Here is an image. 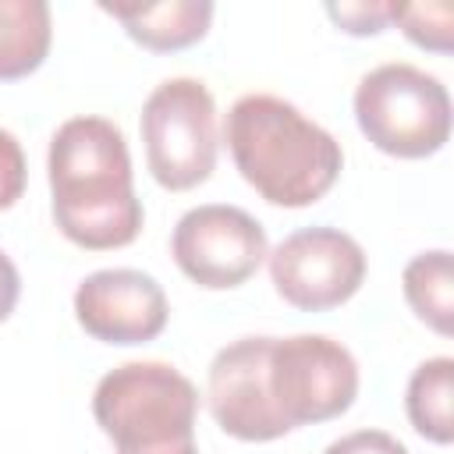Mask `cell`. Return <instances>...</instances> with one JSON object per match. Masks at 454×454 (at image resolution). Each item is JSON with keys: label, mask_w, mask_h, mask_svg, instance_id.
I'll return each mask as SVG.
<instances>
[{"label": "cell", "mask_w": 454, "mask_h": 454, "mask_svg": "<svg viewBox=\"0 0 454 454\" xmlns=\"http://www.w3.org/2000/svg\"><path fill=\"white\" fill-rule=\"evenodd\" d=\"M50 209L60 234L85 252L124 248L142 231L124 131L106 117L64 121L46 153Z\"/></svg>", "instance_id": "cell-1"}, {"label": "cell", "mask_w": 454, "mask_h": 454, "mask_svg": "<svg viewBox=\"0 0 454 454\" xmlns=\"http://www.w3.org/2000/svg\"><path fill=\"white\" fill-rule=\"evenodd\" d=\"M223 142L238 174L270 206L284 209L319 202L344 167L340 142L294 103L270 92H248L227 110Z\"/></svg>", "instance_id": "cell-2"}, {"label": "cell", "mask_w": 454, "mask_h": 454, "mask_svg": "<svg viewBox=\"0 0 454 454\" xmlns=\"http://www.w3.org/2000/svg\"><path fill=\"white\" fill-rule=\"evenodd\" d=\"M195 383L167 362H124L92 390L96 426L117 454H199Z\"/></svg>", "instance_id": "cell-3"}, {"label": "cell", "mask_w": 454, "mask_h": 454, "mask_svg": "<svg viewBox=\"0 0 454 454\" xmlns=\"http://www.w3.org/2000/svg\"><path fill=\"white\" fill-rule=\"evenodd\" d=\"M355 121L380 153L426 160L450 138V96L436 74L390 60L362 74L355 89Z\"/></svg>", "instance_id": "cell-4"}, {"label": "cell", "mask_w": 454, "mask_h": 454, "mask_svg": "<svg viewBox=\"0 0 454 454\" xmlns=\"http://www.w3.org/2000/svg\"><path fill=\"white\" fill-rule=\"evenodd\" d=\"M142 142L153 181L167 192H188L209 181L216 167V103L199 78H167L142 103Z\"/></svg>", "instance_id": "cell-5"}, {"label": "cell", "mask_w": 454, "mask_h": 454, "mask_svg": "<svg viewBox=\"0 0 454 454\" xmlns=\"http://www.w3.org/2000/svg\"><path fill=\"white\" fill-rule=\"evenodd\" d=\"M270 394L291 429L337 419L358 397V362L326 333L273 337Z\"/></svg>", "instance_id": "cell-6"}, {"label": "cell", "mask_w": 454, "mask_h": 454, "mask_svg": "<svg viewBox=\"0 0 454 454\" xmlns=\"http://www.w3.org/2000/svg\"><path fill=\"white\" fill-rule=\"evenodd\" d=\"M170 255L192 284L206 291H231L262 266L270 241L262 223L241 206L206 202L177 220L170 234Z\"/></svg>", "instance_id": "cell-7"}, {"label": "cell", "mask_w": 454, "mask_h": 454, "mask_svg": "<svg viewBox=\"0 0 454 454\" xmlns=\"http://www.w3.org/2000/svg\"><path fill=\"white\" fill-rule=\"evenodd\" d=\"M266 262L273 291L301 312L337 309L355 298L365 280L362 245L337 227H301L287 234Z\"/></svg>", "instance_id": "cell-8"}, {"label": "cell", "mask_w": 454, "mask_h": 454, "mask_svg": "<svg viewBox=\"0 0 454 454\" xmlns=\"http://www.w3.org/2000/svg\"><path fill=\"white\" fill-rule=\"evenodd\" d=\"M270 348L273 337H241L209 362V411L216 426L241 443H270L291 433L270 394Z\"/></svg>", "instance_id": "cell-9"}, {"label": "cell", "mask_w": 454, "mask_h": 454, "mask_svg": "<svg viewBox=\"0 0 454 454\" xmlns=\"http://www.w3.org/2000/svg\"><path fill=\"white\" fill-rule=\"evenodd\" d=\"M170 305L156 277L142 270H96L74 287L78 326L103 344H145L167 326Z\"/></svg>", "instance_id": "cell-10"}, {"label": "cell", "mask_w": 454, "mask_h": 454, "mask_svg": "<svg viewBox=\"0 0 454 454\" xmlns=\"http://www.w3.org/2000/svg\"><path fill=\"white\" fill-rule=\"evenodd\" d=\"M103 14L117 18L124 32L153 50V53H174L188 50L199 39H206L213 21L209 0H163V4H99Z\"/></svg>", "instance_id": "cell-11"}, {"label": "cell", "mask_w": 454, "mask_h": 454, "mask_svg": "<svg viewBox=\"0 0 454 454\" xmlns=\"http://www.w3.org/2000/svg\"><path fill=\"white\" fill-rule=\"evenodd\" d=\"M53 43L46 0H0V82L28 78L43 67Z\"/></svg>", "instance_id": "cell-12"}, {"label": "cell", "mask_w": 454, "mask_h": 454, "mask_svg": "<svg viewBox=\"0 0 454 454\" xmlns=\"http://www.w3.org/2000/svg\"><path fill=\"white\" fill-rule=\"evenodd\" d=\"M404 408L422 440L447 447L454 440V358L440 355L422 362L408 380Z\"/></svg>", "instance_id": "cell-13"}, {"label": "cell", "mask_w": 454, "mask_h": 454, "mask_svg": "<svg viewBox=\"0 0 454 454\" xmlns=\"http://www.w3.org/2000/svg\"><path fill=\"white\" fill-rule=\"evenodd\" d=\"M404 301L440 337L454 333V259L447 248L419 252L401 277Z\"/></svg>", "instance_id": "cell-14"}, {"label": "cell", "mask_w": 454, "mask_h": 454, "mask_svg": "<svg viewBox=\"0 0 454 454\" xmlns=\"http://www.w3.org/2000/svg\"><path fill=\"white\" fill-rule=\"evenodd\" d=\"M390 25H401V32L433 53H450L454 46V7L450 4H394Z\"/></svg>", "instance_id": "cell-15"}, {"label": "cell", "mask_w": 454, "mask_h": 454, "mask_svg": "<svg viewBox=\"0 0 454 454\" xmlns=\"http://www.w3.org/2000/svg\"><path fill=\"white\" fill-rule=\"evenodd\" d=\"M390 11L394 4L383 0H351V4H326V14L337 28H344L348 35H376L390 25Z\"/></svg>", "instance_id": "cell-16"}, {"label": "cell", "mask_w": 454, "mask_h": 454, "mask_svg": "<svg viewBox=\"0 0 454 454\" xmlns=\"http://www.w3.org/2000/svg\"><path fill=\"white\" fill-rule=\"evenodd\" d=\"M25 177H28V167H25L21 142L7 128H0V213L21 199Z\"/></svg>", "instance_id": "cell-17"}, {"label": "cell", "mask_w": 454, "mask_h": 454, "mask_svg": "<svg viewBox=\"0 0 454 454\" xmlns=\"http://www.w3.org/2000/svg\"><path fill=\"white\" fill-rule=\"evenodd\" d=\"M323 454H408V447L383 429H355V433L333 440Z\"/></svg>", "instance_id": "cell-18"}, {"label": "cell", "mask_w": 454, "mask_h": 454, "mask_svg": "<svg viewBox=\"0 0 454 454\" xmlns=\"http://www.w3.org/2000/svg\"><path fill=\"white\" fill-rule=\"evenodd\" d=\"M18 294H21V277H18V266L11 262L7 252H0V323L14 312L18 305Z\"/></svg>", "instance_id": "cell-19"}]
</instances>
